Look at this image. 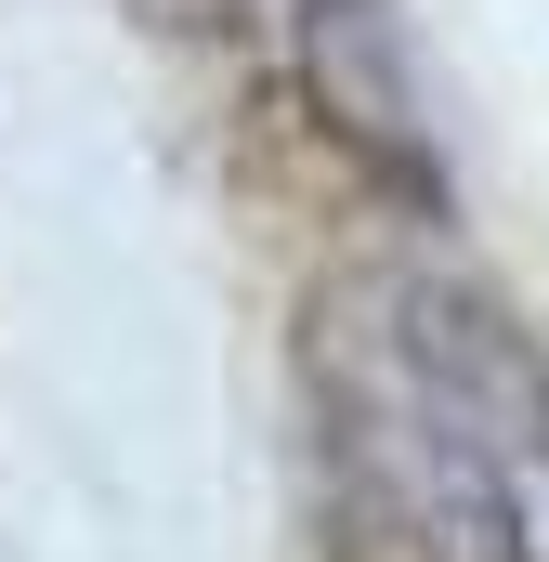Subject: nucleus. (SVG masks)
Here are the masks:
<instances>
[{
	"instance_id": "obj_1",
	"label": "nucleus",
	"mask_w": 549,
	"mask_h": 562,
	"mask_svg": "<svg viewBox=\"0 0 549 562\" xmlns=\"http://www.w3.org/2000/svg\"><path fill=\"white\" fill-rule=\"evenodd\" d=\"M380 393L445 510L484 524L497 562H549V353L484 301H393Z\"/></svg>"
}]
</instances>
